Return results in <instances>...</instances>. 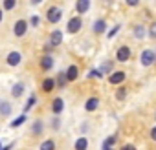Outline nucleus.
<instances>
[{
	"instance_id": "f257e3e1",
	"label": "nucleus",
	"mask_w": 156,
	"mask_h": 150,
	"mask_svg": "<svg viewBox=\"0 0 156 150\" xmlns=\"http://www.w3.org/2000/svg\"><path fill=\"white\" fill-rule=\"evenodd\" d=\"M61 19H62V9L59 6H50L48 11H46V20L50 24H57Z\"/></svg>"
},
{
	"instance_id": "f03ea898",
	"label": "nucleus",
	"mask_w": 156,
	"mask_h": 150,
	"mask_svg": "<svg viewBox=\"0 0 156 150\" xmlns=\"http://www.w3.org/2000/svg\"><path fill=\"white\" fill-rule=\"evenodd\" d=\"M81 28H83V20H81V17L79 15H75V17H72L70 20H68V24H66V31L68 33H79L81 31Z\"/></svg>"
},
{
	"instance_id": "7ed1b4c3",
	"label": "nucleus",
	"mask_w": 156,
	"mask_h": 150,
	"mask_svg": "<svg viewBox=\"0 0 156 150\" xmlns=\"http://www.w3.org/2000/svg\"><path fill=\"white\" fill-rule=\"evenodd\" d=\"M140 62H141V66H145V68L152 66V64L156 62L154 49H143V51H141V55H140Z\"/></svg>"
},
{
	"instance_id": "20e7f679",
	"label": "nucleus",
	"mask_w": 156,
	"mask_h": 150,
	"mask_svg": "<svg viewBox=\"0 0 156 150\" xmlns=\"http://www.w3.org/2000/svg\"><path fill=\"white\" fill-rule=\"evenodd\" d=\"M26 33H28V20H24V19L17 20L15 26H13V35L15 37H24Z\"/></svg>"
},
{
	"instance_id": "39448f33",
	"label": "nucleus",
	"mask_w": 156,
	"mask_h": 150,
	"mask_svg": "<svg viewBox=\"0 0 156 150\" xmlns=\"http://www.w3.org/2000/svg\"><path fill=\"white\" fill-rule=\"evenodd\" d=\"M125 71H121V70H118V71H112L110 75H108V83L110 84H114V86H121L123 84V81H125Z\"/></svg>"
},
{
	"instance_id": "423d86ee",
	"label": "nucleus",
	"mask_w": 156,
	"mask_h": 150,
	"mask_svg": "<svg viewBox=\"0 0 156 150\" xmlns=\"http://www.w3.org/2000/svg\"><path fill=\"white\" fill-rule=\"evenodd\" d=\"M130 55H132V51H130L129 46H119V48L116 49V59H118L119 62H127V60L130 59Z\"/></svg>"
},
{
	"instance_id": "0eeeda50",
	"label": "nucleus",
	"mask_w": 156,
	"mask_h": 150,
	"mask_svg": "<svg viewBox=\"0 0 156 150\" xmlns=\"http://www.w3.org/2000/svg\"><path fill=\"white\" fill-rule=\"evenodd\" d=\"M6 62H8V66L15 68V66H19V64L22 62V55H20L19 51H9L8 57H6Z\"/></svg>"
},
{
	"instance_id": "6e6552de",
	"label": "nucleus",
	"mask_w": 156,
	"mask_h": 150,
	"mask_svg": "<svg viewBox=\"0 0 156 150\" xmlns=\"http://www.w3.org/2000/svg\"><path fill=\"white\" fill-rule=\"evenodd\" d=\"M61 42H62V31H61V29H53V31L50 33V42H48V44H50L51 48H57Z\"/></svg>"
},
{
	"instance_id": "1a4fd4ad",
	"label": "nucleus",
	"mask_w": 156,
	"mask_h": 150,
	"mask_svg": "<svg viewBox=\"0 0 156 150\" xmlns=\"http://www.w3.org/2000/svg\"><path fill=\"white\" fill-rule=\"evenodd\" d=\"M11 103L8 99H0V117H9L11 115Z\"/></svg>"
},
{
	"instance_id": "9d476101",
	"label": "nucleus",
	"mask_w": 156,
	"mask_h": 150,
	"mask_svg": "<svg viewBox=\"0 0 156 150\" xmlns=\"http://www.w3.org/2000/svg\"><path fill=\"white\" fill-rule=\"evenodd\" d=\"M90 9V0H77L75 2V11L77 15H85Z\"/></svg>"
},
{
	"instance_id": "9b49d317",
	"label": "nucleus",
	"mask_w": 156,
	"mask_h": 150,
	"mask_svg": "<svg viewBox=\"0 0 156 150\" xmlns=\"http://www.w3.org/2000/svg\"><path fill=\"white\" fill-rule=\"evenodd\" d=\"M64 73H66V81H68V83H72V81H75L77 77H79V68H77L75 64H70V66H68V70H66Z\"/></svg>"
},
{
	"instance_id": "f8f14e48",
	"label": "nucleus",
	"mask_w": 156,
	"mask_h": 150,
	"mask_svg": "<svg viewBox=\"0 0 156 150\" xmlns=\"http://www.w3.org/2000/svg\"><path fill=\"white\" fill-rule=\"evenodd\" d=\"M62 110H64V101L61 97H55L51 101V112H53V115H61Z\"/></svg>"
},
{
	"instance_id": "ddd939ff",
	"label": "nucleus",
	"mask_w": 156,
	"mask_h": 150,
	"mask_svg": "<svg viewBox=\"0 0 156 150\" xmlns=\"http://www.w3.org/2000/svg\"><path fill=\"white\" fill-rule=\"evenodd\" d=\"M30 132H31L33 135H41V134L44 132V121H42V119H35V121L31 123Z\"/></svg>"
},
{
	"instance_id": "4468645a",
	"label": "nucleus",
	"mask_w": 156,
	"mask_h": 150,
	"mask_svg": "<svg viewBox=\"0 0 156 150\" xmlns=\"http://www.w3.org/2000/svg\"><path fill=\"white\" fill-rule=\"evenodd\" d=\"M105 29H107V20H105V19H98V20L94 22V26H92V31H94L96 35L105 33Z\"/></svg>"
},
{
	"instance_id": "2eb2a0df",
	"label": "nucleus",
	"mask_w": 156,
	"mask_h": 150,
	"mask_svg": "<svg viewBox=\"0 0 156 150\" xmlns=\"http://www.w3.org/2000/svg\"><path fill=\"white\" fill-rule=\"evenodd\" d=\"M53 64H55V60H53L51 55H44V57L41 59V68H42L44 71H50V70L53 68Z\"/></svg>"
},
{
	"instance_id": "dca6fc26",
	"label": "nucleus",
	"mask_w": 156,
	"mask_h": 150,
	"mask_svg": "<svg viewBox=\"0 0 156 150\" xmlns=\"http://www.w3.org/2000/svg\"><path fill=\"white\" fill-rule=\"evenodd\" d=\"M99 108V99L98 97H88L87 103H85V110L87 112H96Z\"/></svg>"
},
{
	"instance_id": "f3484780",
	"label": "nucleus",
	"mask_w": 156,
	"mask_h": 150,
	"mask_svg": "<svg viewBox=\"0 0 156 150\" xmlns=\"http://www.w3.org/2000/svg\"><path fill=\"white\" fill-rule=\"evenodd\" d=\"M66 84H68V81H66V73H64V71H59L57 77H55V88L62 90V88H66Z\"/></svg>"
},
{
	"instance_id": "a211bd4d",
	"label": "nucleus",
	"mask_w": 156,
	"mask_h": 150,
	"mask_svg": "<svg viewBox=\"0 0 156 150\" xmlns=\"http://www.w3.org/2000/svg\"><path fill=\"white\" fill-rule=\"evenodd\" d=\"M112 66H114V62L112 60H105L101 66H99V73H101V77H103V75H110L112 73Z\"/></svg>"
},
{
	"instance_id": "6ab92c4d",
	"label": "nucleus",
	"mask_w": 156,
	"mask_h": 150,
	"mask_svg": "<svg viewBox=\"0 0 156 150\" xmlns=\"http://www.w3.org/2000/svg\"><path fill=\"white\" fill-rule=\"evenodd\" d=\"M53 90H55V79H51V77H46V79L42 81V92L50 94V92H53Z\"/></svg>"
},
{
	"instance_id": "aec40b11",
	"label": "nucleus",
	"mask_w": 156,
	"mask_h": 150,
	"mask_svg": "<svg viewBox=\"0 0 156 150\" xmlns=\"http://www.w3.org/2000/svg\"><path fill=\"white\" fill-rule=\"evenodd\" d=\"M24 90H26L24 83H15V84H13V88H11V95H13L15 99H19V97L24 94Z\"/></svg>"
},
{
	"instance_id": "412c9836",
	"label": "nucleus",
	"mask_w": 156,
	"mask_h": 150,
	"mask_svg": "<svg viewBox=\"0 0 156 150\" xmlns=\"http://www.w3.org/2000/svg\"><path fill=\"white\" fill-rule=\"evenodd\" d=\"M88 148V139L83 135V137H79L75 143H73V150H87Z\"/></svg>"
},
{
	"instance_id": "4be33fe9",
	"label": "nucleus",
	"mask_w": 156,
	"mask_h": 150,
	"mask_svg": "<svg viewBox=\"0 0 156 150\" xmlns=\"http://www.w3.org/2000/svg\"><path fill=\"white\" fill-rule=\"evenodd\" d=\"M132 33H134V37H136L138 40H141V39L147 35V28L141 26V24H138V26H134V31H132Z\"/></svg>"
},
{
	"instance_id": "5701e85b",
	"label": "nucleus",
	"mask_w": 156,
	"mask_h": 150,
	"mask_svg": "<svg viewBox=\"0 0 156 150\" xmlns=\"http://www.w3.org/2000/svg\"><path fill=\"white\" fill-rule=\"evenodd\" d=\"M116 141H118V135H110V137H107V139L103 141L101 148H103V150H112V146L116 145Z\"/></svg>"
},
{
	"instance_id": "b1692460",
	"label": "nucleus",
	"mask_w": 156,
	"mask_h": 150,
	"mask_svg": "<svg viewBox=\"0 0 156 150\" xmlns=\"http://www.w3.org/2000/svg\"><path fill=\"white\" fill-rule=\"evenodd\" d=\"M39 150H55V141H53V139H46V141H42L41 146H39Z\"/></svg>"
},
{
	"instance_id": "393cba45",
	"label": "nucleus",
	"mask_w": 156,
	"mask_h": 150,
	"mask_svg": "<svg viewBox=\"0 0 156 150\" xmlns=\"http://www.w3.org/2000/svg\"><path fill=\"white\" fill-rule=\"evenodd\" d=\"M26 119H28V115H26V114H22L20 117L13 119V121L9 123V126H11V128H17V126H20V124H24V123H26Z\"/></svg>"
},
{
	"instance_id": "a878e982",
	"label": "nucleus",
	"mask_w": 156,
	"mask_h": 150,
	"mask_svg": "<svg viewBox=\"0 0 156 150\" xmlns=\"http://www.w3.org/2000/svg\"><path fill=\"white\" fill-rule=\"evenodd\" d=\"M125 97H127V86L121 84V86H118V90H116V99H118V101H123Z\"/></svg>"
},
{
	"instance_id": "bb28decb",
	"label": "nucleus",
	"mask_w": 156,
	"mask_h": 150,
	"mask_svg": "<svg viewBox=\"0 0 156 150\" xmlns=\"http://www.w3.org/2000/svg\"><path fill=\"white\" fill-rule=\"evenodd\" d=\"M35 103H37V97H35V95H30L28 103L24 104V112H22V114H28V112H30V110H31V108L35 106Z\"/></svg>"
},
{
	"instance_id": "cd10ccee",
	"label": "nucleus",
	"mask_w": 156,
	"mask_h": 150,
	"mask_svg": "<svg viewBox=\"0 0 156 150\" xmlns=\"http://www.w3.org/2000/svg\"><path fill=\"white\" fill-rule=\"evenodd\" d=\"M147 35H149L151 39H154V40H156V20H154V22H151V26L147 28Z\"/></svg>"
},
{
	"instance_id": "c85d7f7f",
	"label": "nucleus",
	"mask_w": 156,
	"mask_h": 150,
	"mask_svg": "<svg viewBox=\"0 0 156 150\" xmlns=\"http://www.w3.org/2000/svg\"><path fill=\"white\" fill-rule=\"evenodd\" d=\"M17 8V0H4V9H15Z\"/></svg>"
},
{
	"instance_id": "c756f323",
	"label": "nucleus",
	"mask_w": 156,
	"mask_h": 150,
	"mask_svg": "<svg viewBox=\"0 0 156 150\" xmlns=\"http://www.w3.org/2000/svg\"><path fill=\"white\" fill-rule=\"evenodd\" d=\"M51 128H53V132H57V130L61 128V119H59V115H55V117L51 119Z\"/></svg>"
},
{
	"instance_id": "7c9ffc66",
	"label": "nucleus",
	"mask_w": 156,
	"mask_h": 150,
	"mask_svg": "<svg viewBox=\"0 0 156 150\" xmlns=\"http://www.w3.org/2000/svg\"><path fill=\"white\" fill-rule=\"evenodd\" d=\"M119 29H121V26H119V24H116V26H114V28H112V29L108 31V39H112V37H114V35H116V33H118Z\"/></svg>"
},
{
	"instance_id": "2f4dec72",
	"label": "nucleus",
	"mask_w": 156,
	"mask_h": 150,
	"mask_svg": "<svg viewBox=\"0 0 156 150\" xmlns=\"http://www.w3.org/2000/svg\"><path fill=\"white\" fill-rule=\"evenodd\" d=\"M39 22H41V19H39L37 15H35V17H31V20H30V24H31L33 28H37V26H39Z\"/></svg>"
},
{
	"instance_id": "473e14b6",
	"label": "nucleus",
	"mask_w": 156,
	"mask_h": 150,
	"mask_svg": "<svg viewBox=\"0 0 156 150\" xmlns=\"http://www.w3.org/2000/svg\"><path fill=\"white\" fill-rule=\"evenodd\" d=\"M88 130H90V124H88V123H83V124H81V134H87Z\"/></svg>"
},
{
	"instance_id": "72a5a7b5",
	"label": "nucleus",
	"mask_w": 156,
	"mask_h": 150,
	"mask_svg": "<svg viewBox=\"0 0 156 150\" xmlns=\"http://www.w3.org/2000/svg\"><path fill=\"white\" fill-rule=\"evenodd\" d=\"M119 150H136V146H134V145H130V143H129V145H123V146H121V148H119Z\"/></svg>"
},
{
	"instance_id": "f704fd0d",
	"label": "nucleus",
	"mask_w": 156,
	"mask_h": 150,
	"mask_svg": "<svg viewBox=\"0 0 156 150\" xmlns=\"http://www.w3.org/2000/svg\"><path fill=\"white\" fill-rule=\"evenodd\" d=\"M151 139H152V141H156V126L151 130Z\"/></svg>"
},
{
	"instance_id": "c9c22d12",
	"label": "nucleus",
	"mask_w": 156,
	"mask_h": 150,
	"mask_svg": "<svg viewBox=\"0 0 156 150\" xmlns=\"http://www.w3.org/2000/svg\"><path fill=\"white\" fill-rule=\"evenodd\" d=\"M127 6H138V0H127Z\"/></svg>"
},
{
	"instance_id": "e433bc0d",
	"label": "nucleus",
	"mask_w": 156,
	"mask_h": 150,
	"mask_svg": "<svg viewBox=\"0 0 156 150\" xmlns=\"http://www.w3.org/2000/svg\"><path fill=\"white\" fill-rule=\"evenodd\" d=\"M13 146H15V143H9V145H8V146H4V148H2V150H11V148H13Z\"/></svg>"
},
{
	"instance_id": "4c0bfd02",
	"label": "nucleus",
	"mask_w": 156,
	"mask_h": 150,
	"mask_svg": "<svg viewBox=\"0 0 156 150\" xmlns=\"http://www.w3.org/2000/svg\"><path fill=\"white\" fill-rule=\"evenodd\" d=\"M2 19H4V11L0 9V22H2Z\"/></svg>"
},
{
	"instance_id": "58836bf2",
	"label": "nucleus",
	"mask_w": 156,
	"mask_h": 150,
	"mask_svg": "<svg viewBox=\"0 0 156 150\" xmlns=\"http://www.w3.org/2000/svg\"><path fill=\"white\" fill-rule=\"evenodd\" d=\"M0 146H2V143H0Z\"/></svg>"
},
{
	"instance_id": "ea45409f",
	"label": "nucleus",
	"mask_w": 156,
	"mask_h": 150,
	"mask_svg": "<svg viewBox=\"0 0 156 150\" xmlns=\"http://www.w3.org/2000/svg\"><path fill=\"white\" fill-rule=\"evenodd\" d=\"M0 150H2V148H0Z\"/></svg>"
},
{
	"instance_id": "a19ab883",
	"label": "nucleus",
	"mask_w": 156,
	"mask_h": 150,
	"mask_svg": "<svg viewBox=\"0 0 156 150\" xmlns=\"http://www.w3.org/2000/svg\"><path fill=\"white\" fill-rule=\"evenodd\" d=\"M154 119H156V117H154Z\"/></svg>"
}]
</instances>
